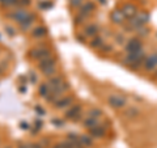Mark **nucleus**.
Instances as JSON below:
<instances>
[{
  "instance_id": "nucleus-1",
  "label": "nucleus",
  "mask_w": 157,
  "mask_h": 148,
  "mask_svg": "<svg viewBox=\"0 0 157 148\" xmlns=\"http://www.w3.org/2000/svg\"><path fill=\"white\" fill-rule=\"evenodd\" d=\"M144 51L143 49L139 51H135V53H128V55L126 58V63L127 64H130L132 68H137L140 67L141 64H144Z\"/></svg>"
},
{
  "instance_id": "nucleus-2",
  "label": "nucleus",
  "mask_w": 157,
  "mask_h": 148,
  "mask_svg": "<svg viewBox=\"0 0 157 148\" xmlns=\"http://www.w3.org/2000/svg\"><path fill=\"white\" fill-rule=\"evenodd\" d=\"M131 21H130V25L132 28H136V29H139L141 26H144L147 22L149 21V14L147 13V12H140V13H136V16L135 17H132L130 18Z\"/></svg>"
},
{
  "instance_id": "nucleus-3",
  "label": "nucleus",
  "mask_w": 157,
  "mask_h": 148,
  "mask_svg": "<svg viewBox=\"0 0 157 148\" xmlns=\"http://www.w3.org/2000/svg\"><path fill=\"white\" fill-rule=\"evenodd\" d=\"M107 101H109L110 106H113L114 109H121V107H123L126 105V98L119 95H111Z\"/></svg>"
},
{
  "instance_id": "nucleus-4",
  "label": "nucleus",
  "mask_w": 157,
  "mask_h": 148,
  "mask_svg": "<svg viewBox=\"0 0 157 148\" xmlns=\"http://www.w3.org/2000/svg\"><path fill=\"white\" fill-rule=\"evenodd\" d=\"M143 66H144V68L147 71L155 70V68L157 67V53H153V54H151L149 56H147Z\"/></svg>"
},
{
  "instance_id": "nucleus-5",
  "label": "nucleus",
  "mask_w": 157,
  "mask_h": 148,
  "mask_svg": "<svg viewBox=\"0 0 157 148\" xmlns=\"http://www.w3.org/2000/svg\"><path fill=\"white\" fill-rule=\"evenodd\" d=\"M32 14L29 13L28 11H24V9H18V11H16V12H13L12 14H11V17L13 18V20H16V21L18 22V24H21V22H24L25 20H28L29 17H30Z\"/></svg>"
},
{
  "instance_id": "nucleus-6",
  "label": "nucleus",
  "mask_w": 157,
  "mask_h": 148,
  "mask_svg": "<svg viewBox=\"0 0 157 148\" xmlns=\"http://www.w3.org/2000/svg\"><path fill=\"white\" fill-rule=\"evenodd\" d=\"M122 11H123V13H124V16H126V17L132 18V17H135V16H136V13H137V8L134 6V4L127 3V4H124V6H123V8H122Z\"/></svg>"
},
{
  "instance_id": "nucleus-7",
  "label": "nucleus",
  "mask_w": 157,
  "mask_h": 148,
  "mask_svg": "<svg viewBox=\"0 0 157 148\" xmlns=\"http://www.w3.org/2000/svg\"><path fill=\"white\" fill-rule=\"evenodd\" d=\"M110 17H111V21L114 24H122L124 21V18H126V16H124V13H123L122 9H114V11L111 12Z\"/></svg>"
},
{
  "instance_id": "nucleus-8",
  "label": "nucleus",
  "mask_w": 157,
  "mask_h": 148,
  "mask_svg": "<svg viewBox=\"0 0 157 148\" xmlns=\"http://www.w3.org/2000/svg\"><path fill=\"white\" fill-rule=\"evenodd\" d=\"M126 50H127V53H135V51L141 50V42L139 39H131V41L127 43Z\"/></svg>"
},
{
  "instance_id": "nucleus-9",
  "label": "nucleus",
  "mask_w": 157,
  "mask_h": 148,
  "mask_svg": "<svg viewBox=\"0 0 157 148\" xmlns=\"http://www.w3.org/2000/svg\"><path fill=\"white\" fill-rule=\"evenodd\" d=\"M32 56L36 58V59H38V60H43V59L50 58V51H48L47 49H38V50L33 51Z\"/></svg>"
},
{
  "instance_id": "nucleus-10",
  "label": "nucleus",
  "mask_w": 157,
  "mask_h": 148,
  "mask_svg": "<svg viewBox=\"0 0 157 148\" xmlns=\"http://www.w3.org/2000/svg\"><path fill=\"white\" fill-rule=\"evenodd\" d=\"M78 113H80V106H78V105H73L72 107L68 109V111L66 113V115H67V118H70V119H76L77 115H78Z\"/></svg>"
},
{
  "instance_id": "nucleus-11",
  "label": "nucleus",
  "mask_w": 157,
  "mask_h": 148,
  "mask_svg": "<svg viewBox=\"0 0 157 148\" xmlns=\"http://www.w3.org/2000/svg\"><path fill=\"white\" fill-rule=\"evenodd\" d=\"M84 126L86 127V129L92 130V129H94V127L100 126V125H98V119H97V118H92V117H88L84 121Z\"/></svg>"
},
{
  "instance_id": "nucleus-12",
  "label": "nucleus",
  "mask_w": 157,
  "mask_h": 148,
  "mask_svg": "<svg viewBox=\"0 0 157 148\" xmlns=\"http://www.w3.org/2000/svg\"><path fill=\"white\" fill-rule=\"evenodd\" d=\"M93 9H94V4H93L92 2H89V3H85L84 6L81 7V9H80V13L82 14V16H88Z\"/></svg>"
},
{
  "instance_id": "nucleus-13",
  "label": "nucleus",
  "mask_w": 157,
  "mask_h": 148,
  "mask_svg": "<svg viewBox=\"0 0 157 148\" xmlns=\"http://www.w3.org/2000/svg\"><path fill=\"white\" fill-rule=\"evenodd\" d=\"M89 132H90L92 136H94V138H101V136L105 135V127L97 126V127H94V129L89 130Z\"/></svg>"
},
{
  "instance_id": "nucleus-14",
  "label": "nucleus",
  "mask_w": 157,
  "mask_h": 148,
  "mask_svg": "<svg viewBox=\"0 0 157 148\" xmlns=\"http://www.w3.org/2000/svg\"><path fill=\"white\" fill-rule=\"evenodd\" d=\"M41 63L38 64V67L41 68V70H43V68H46L48 66H55V60H54L52 58H47V59H43V60H39Z\"/></svg>"
},
{
  "instance_id": "nucleus-15",
  "label": "nucleus",
  "mask_w": 157,
  "mask_h": 148,
  "mask_svg": "<svg viewBox=\"0 0 157 148\" xmlns=\"http://www.w3.org/2000/svg\"><path fill=\"white\" fill-rule=\"evenodd\" d=\"M71 102H72V98L71 97H66V98H62V100L56 101V106L59 107V109H62V107H66L67 105H70Z\"/></svg>"
},
{
  "instance_id": "nucleus-16",
  "label": "nucleus",
  "mask_w": 157,
  "mask_h": 148,
  "mask_svg": "<svg viewBox=\"0 0 157 148\" xmlns=\"http://www.w3.org/2000/svg\"><path fill=\"white\" fill-rule=\"evenodd\" d=\"M97 32H98L97 25H90V26H88V28L85 29V36H88V37H93Z\"/></svg>"
},
{
  "instance_id": "nucleus-17",
  "label": "nucleus",
  "mask_w": 157,
  "mask_h": 148,
  "mask_svg": "<svg viewBox=\"0 0 157 148\" xmlns=\"http://www.w3.org/2000/svg\"><path fill=\"white\" fill-rule=\"evenodd\" d=\"M124 115H127L128 118H134V117H136V115H139V110L136 109V107H128V109L126 110V113H124Z\"/></svg>"
},
{
  "instance_id": "nucleus-18",
  "label": "nucleus",
  "mask_w": 157,
  "mask_h": 148,
  "mask_svg": "<svg viewBox=\"0 0 157 148\" xmlns=\"http://www.w3.org/2000/svg\"><path fill=\"white\" fill-rule=\"evenodd\" d=\"M80 143L82 144V147H89L92 146V139L88 135H80Z\"/></svg>"
},
{
  "instance_id": "nucleus-19",
  "label": "nucleus",
  "mask_w": 157,
  "mask_h": 148,
  "mask_svg": "<svg viewBox=\"0 0 157 148\" xmlns=\"http://www.w3.org/2000/svg\"><path fill=\"white\" fill-rule=\"evenodd\" d=\"M33 20H34V16L32 14V16L29 17L28 20H25V21H24V22H21V24H20V25H21V29H22V30H26V29H29V28H30L32 22H33Z\"/></svg>"
},
{
  "instance_id": "nucleus-20",
  "label": "nucleus",
  "mask_w": 157,
  "mask_h": 148,
  "mask_svg": "<svg viewBox=\"0 0 157 148\" xmlns=\"http://www.w3.org/2000/svg\"><path fill=\"white\" fill-rule=\"evenodd\" d=\"M46 29L45 28H37V29H34V32H33V36L34 37H37V38H39V37H43V36H45V34H46Z\"/></svg>"
},
{
  "instance_id": "nucleus-21",
  "label": "nucleus",
  "mask_w": 157,
  "mask_h": 148,
  "mask_svg": "<svg viewBox=\"0 0 157 148\" xmlns=\"http://www.w3.org/2000/svg\"><path fill=\"white\" fill-rule=\"evenodd\" d=\"M48 89H50V87H48L47 84H42V85L39 87V95L42 97H46L47 93H48Z\"/></svg>"
},
{
  "instance_id": "nucleus-22",
  "label": "nucleus",
  "mask_w": 157,
  "mask_h": 148,
  "mask_svg": "<svg viewBox=\"0 0 157 148\" xmlns=\"http://www.w3.org/2000/svg\"><path fill=\"white\" fill-rule=\"evenodd\" d=\"M42 72L45 73L46 76H51L52 73H55V66H48V67H46V68H43Z\"/></svg>"
},
{
  "instance_id": "nucleus-23",
  "label": "nucleus",
  "mask_w": 157,
  "mask_h": 148,
  "mask_svg": "<svg viewBox=\"0 0 157 148\" xmlns=\"http://www.w3.org/2000/svg\"><path fill=\"white\" fill-rule=\"evenodd\" d=\"M89 117H92V118H100L101 117V110L100 109H92V110H89Z\"/></svg>"
},
{
  "instance_id": "nucleus-24",
  "label": "nucleus",
  "mask_w": 157,
  "mask_h": 148,
  "mask_svg": "<svg viewBox=\"0 0 157 148\" xmlns=\"http://www.w3.org/2000/svg\"><path fill=\"white\" fill-rule=\"evenodd\" d=\"M102 45V39L101 38H96V39H93V41L90 42V46L92 47H98V46H101Z\"/></svg>"
},
{
  "instance_id": "nucleus-25",
  "label": "nucleus",
  "mask_w": 157,
  "mask_h": 148,
  "mask_svg": "<svg viewBox=\"0 0 157 148\" xmlns=\"http://www.w3.org/2000/svg\"><path fill=\"white\" fill-rule=\"evenodd\" d=\"M82 4V0H71V6L73 7H78Z\"/></svg>"
},
{
  "instance_id": "nucleus-26",
  "label": "nucleus",
  "mask_w": 157,
  "mask_h": 148,
  "mask_svg": "<svg viewBox=\"0 0 157 148\" xmlns=\"http://www.w3.org/2000/svg\"><path fill=\"white\" fill-rule=\"evenodd\" d=\"M52 123H54V125H56L58 127H60V126H63V122H62L60 119H52Z\"/></svg>"
},
{
  "instance_id": "nucleus-27",
  "label": "nucleus",
  "mask_w": 157,
  "mask_h": 148,
  "mask_svg": "<svg viewBox=\"0 0 157 148\" xmlns=\"http://www.w3.org/2000/svg\"><path fill=\"white\" fill-rule=\"evenodd\" d=\"M4 3H6L7 6H11V4H16V3H17V0H6Z\"/></svg>"
},
{
  "instance_id": "nucleus-28",
  "label": "nucleus",
  "mask_w": 157,
  "mask_h": 148,
  "mask_svg": "<svg viewBox=\"0 0 157 148\" xmlns=\"http://www.w3.org/2000/svg\"><path fill=\"white\" fill-rule=\"evenodd\" d=\"M36 110H37V111H38L39 114H41V115H43V114H45V110H43L42 107H39V106H37V107H36Z\"/></svg>"
},
{
  "instance_id": "nucleus-29",
  "label": "nucleus",
  "mask_w": 157,
  "mask_h": 148,
  "mask_svg": "<svg viewBox=\"0 0 157 148\" xmlns=\"http://www.w3.org/2000/svg\"><path fill=\"white\" fill-rule=\"evenodd\" d=\"M21 129H24V130H28L29 129V125H28V123H25V122H21Z\"/></svg>"
},
{
  "instance_id": "nucleus-30",
  "label": "nucleus",
  "mask_w": 157,
  "mask_h": 148,
  "mask_svg": "<svg viewBox=\"0 0 157 148\" xmlns=\"http://www.w3.org/2000/svg\"><path fill=\"white\" fill-rule=\"evenodd\" d=\"M29 3H30V0H21V4H22V6H28Z\"/></svg>"
},
{
  "instance_id": "nucleus-31",
  "label": "nucleus",
  "mask_w": 157,
  "mask_h": 148,
  "mask_svg": "<svg viewBox=\"0 0 157 148\" xmlns=\"http://www.w3.org/2000/svg\"><path fill=\"white\" fill-rule=\"evenodd\" d=\"M30 148H41V146H38V144H32Z\"/></svg>"
},
{
  "instance_id": "nucleus-32",
  "label": "nucleus",
  "mask_w": 157,
  "mask_h": 148,
  "mask_svg": "<svg viewBox=\"0 0 157 148\" xmlns=\"http://www.w3.org/2000/svg\"><path fill=\"white\" fill-rule=\"evenodd\" d=\"M54 148H64V147H63V144H59V146H55Z\"/></svg>"
},
{
  "instance_id": "nucleus-33",
  "label": "nucleus",
  "mask_w": 157,
  "mask_h": 148,
  "mask_svg": "<svg viewBox=\"0 0 157 148\" xmlns=\"http://www.w3.org/2000/svg\"><path fill=\"white\" fill-rule=\"evenodd\" d=\"M100 2H101V4H105V3H106V0H100Z\"/></svg>"
},
{
  "instance_id": "nucleus-34",
  "label": "nucleus",
  "mask_w": 157,
  "mask_h": 148,
  "mask_svg": "<svg viewBox=\"0 0 157 148\" xmlns=\"http://www.w3.org/2000/svg\"><path fill=\"white\" fill-rule=\"evenodd\" d=\"M18 148H26V147H25V146H20Z\"/></svg>"
},
{
  "instance_id": "nucleus-35",
  "label": "nucleus",
  "mask_w": 157,
  "mask_h": 148,
  "mask_svg": "<svg viewBox=\"0 0 157 148\" xmlns=\"http://www.w3.org/2000/svg\"><path fill=\"white\" fill-rule=\"evenodd\" d=\"M7 148H11V147H7Z\"/></svg>"
}]
</instances>
